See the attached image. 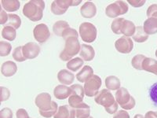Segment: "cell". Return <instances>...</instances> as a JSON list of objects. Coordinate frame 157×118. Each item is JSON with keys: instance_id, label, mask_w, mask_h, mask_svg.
<instances>
[{"instance_id": "6da1fadb", "label": "cell", "mask_w": 157, "mask_h": 118, "mask_svg": "<svg viewBox=\"0 0 157 118\" xmlns=\"http://www.w3.org/2000/svg\"><path fill=\"white\" fill-rule=\"evenodd\" d=\"M35 102L36 106L39 109V114L45 118H50L54 116L58 110L57 104L51 100V96L47 92L38 95Z\"/></svg>"}, {"instance_id": "7a4b0ae2", "label": "cell", "mask_w": 157, "mask_h": 118, "mask_svg": "<svg viewBox=\"0 0 157 118\" xmlns=\"http://www.w3.org/2000/svg\"><path fill=\"white\" fill-rule=\"evenodd\" d=\"M45 2L42 0H32L24 6L23 14L32 22H39L43 18Z\"/></svg>"}, {"instance_id": "3957f363", "label": "cell", "mask_w": 157, "mask_h": 118, "mask_svg": "<svg viewBox=\"0 0 157 118\" xmlns=\"http://www.w3.org/2000/svg\"><path fill=\"white\" fill-rule=\"evenodd\" d=\"M94 101L97 104L103 106L109 114H114L118 110V105L116 98L108 89H102L95 96Z\"/></svg>"}, {"instance_id": "277c9868", "label": "cell", "mask_w": 157, "mask_h": 118, "mask_svg": "<svg viewBox=\"0 0 157 118\" xmlns=\"http://www.w3.org/2000/svg\"><path fill=\"white\" fill-rule=\"evenodd\" d=\"M81 45L78 38L70 37L65 39L64 48L60 54V58L64 61H69L75 55L79 53Z\"/></svg>"}, {"instance_id": "5b68a950", "label": "cell", "mask_w": 157, "mask_h": 118, "mask_svg": "<svg viewBox=\"0 0 157 118\" xmlns=\"http://www.w3.org/2000/svg\"><path fill=\"white\" fill-rule=\"evenodd\" d=\"M148 19L145 20L143 29L147 35H154L157 33V4H152L147 9Z\"/></svg>"}, {"instance_id": "8992f818", "label": "cell", "mask_w": 157, "mask_h": 118, "mask_svg": "<svg viewBox=\"0 0 157 118\" xmlns=\"http://www.w3.org/2000/svg\"><path fill=\"white\" fill-rule=\"evenodd\" d=\"M116 100L118 105H120L123 109L130 110L134 109L136 105L135 99L130 95L128 90L124 88H120L116 93Z\"/></svg>"}, {"instance_id": "52a82bcc", "label": "cell", "mask_w": 157, "mask_h": 118, "mask_svg": "<svg viewBox=\"0 0 157 118\" xmlns=\"http://www.w3.org/2000/svg\"><path fill=\"white\" fill-rule=\"evenodd\" d=\"M79 35L85 43H93L97 39V28L90 22H83L79 25Z\"/></svg>"}, {"instance_id": "ba28073f", "label": "cell", "mask_w": 157, "mask_h": 118, "mask_svg": "<svg viewBox=\"0 0 157 118\" xmlns=\"http://www.w3.org/2000/svg\"><path fill=\"white\" fill-rule=\"evenodd\" d=\"M71 94L68 98V104L71 108L76 109L82 103L85 95L84 88L80 84H73L71 86Z\"/></svg>"}, {"instance_id": "9c48e42d", "label": "cell", "mask_w": 157, "mask_h": 118, "mask_svg": "<svg viewBox=\"0 0 157 118\" xmlns=\"http://www.w3.org/2000/svg\"><path fill=\"white\" fill-rule=\"evenodd\" d=\"M129 10L128 5L123 1H116L108 6L105 9V14L110 18H114L127 14Z\"/></svg>"}, {"instance_id": "30bf717a", "label": "cell", "mask_w": 157, "mask_h": 118, "mask_svg": "<svg viewBox=\"0 0 157 118\" xmlns=\"http://www.w3.org/2000/svg\"><path fill=\"white\" fill-rule=\"evenodd\" d=\"M101 79L97 75H93L84 84V92L87 97L96 96L101 87Z\"/></svg>"}, {"instance_id": "8fae6325", "label": "cell", "mask_w": 157, "mask_h": 118, "mask_svg": "<svg viewBox=\"0 0 157 118\" xmlns=\"http://www.w3.org/2000/svg\"><path fill=\"white\" fill-rule=\"evenodd\" d=\"M80 3L81 1L55 0L51 4V12L55 15H62L66 13L69 6H75Z\"/></svg>"}, {"instance_id": "7c38bea8", "label": "cell", "mask_w": 157, "mask_h": 118, "mask_svg": "<svg viewBox=\"0 0 157 118\" xmlns=\"http://www.w3.org/2000/svg\"><path fill=\"white\" fill-rule=\"evenodd\" d=\"M33 36L38 43H46L50 36L48 26L43 23L37 25L33 30Z\"/></svg>"}, {"instance_id": "4fadbf2b", "label": "cell", "mask_w": 157, "mask_h": 118, "mask_svg": "<svg viewBox=\"0 0 157 118\" xmlns=\"http://www.w3.org/2000/svg\"><path fill=\"white\" fill-rule=\"evenodd\" d=\"M115 47L121 54H129L134 48V43L130 37L122 36L116 41Z\"/></svg>"}, {"instance_id": "5bb4252c", "label": "cell", "mask_w": 157, "mask_h": 118, "mask_svg": "<svg viewBox=\"0 0 157 118\" xmlns=\"http://www.w3.org/2000/svg\"><path fill=\"white\" fill-rule=\"evenodd\" d=\"M22 50L26 59H34L38 57L41 49L37 43L30 42L22 46Z\"/></svg>"}, {"instance_id": "9a60e30c", "label": "cell", "mask_w": 157, "mask_h": 118, "mask_svg": "<svg viewBox=\"0 0 157 118\" xmlns=\"http://www.w3.org/2000/svg\"><path fill=\"white\" fill-rule=\"evenodd\" d=\"M80 14L84 18H92L96 15L97 7L92 2H86L80 8Z\"/></svg>"}, {"instance_id": "2e32d148", "label": "cell", "mask_w": 157, "mask_h": 118, "mask_svg": "<svg viewBox=\"0 0 157 118\" xmlns=\"http://www.w3.org/2000/svg\"><path fill=\"white\" fill-rule=\"evenodd\" d=\"M54 118H75V109L70 106L64 105L58 108Z\"/></svg>"}, {"instance_id": "e0dca14e", "label": "cell", "mask_w": 157, "mask_h": 118, "mask_svg": "<svg viewBox=\"0 0 157 118\" xmlns=\"http://www.w3.org/2000/svg\"><path fill=\"white\" fill-rule=\"evenodd\" d=\"M71 94V89L69 87H66L65 85H57L54 90V95L57 99L64 100L67 98H69Z\"/></svg>"}, {"instance_id": "ac0fdd59", "label": "cell", "mask_w": 157, "mask_h": 118, "mask_svg": "<svg viewBox=\"0 0 157 118\" xmlns=\"http://www.w3.org/2000/svg\"><path fill=\"white\" fill-rule=\"evenodd\" d=\"M79 55L83 61H92L95 56L94 49L93 48V47H91L90 45L82 44L80 51H79Z\"/></svg>"}, {"instance_id": "d6986e66", "label": "cell", "mask_w": 157, "mask_h": 118, "mask_svg": "<svg viewBox=\"0 0 157 118\" xmlns=\"http://www.w3.org/2000/svg\"><path fill=\"white\" fill-rule=\"evenodd\" d=\"M17 71V66L16 63L12 61H7L4 62L1 67V73L6 77H13Z\"/></svg>"}, {"instance_id": "ffe728a7", "label": "cell", "mask_w": 157, "mask_h": 118, "mask_svg": "<svg viewBox=\"0 0 157 118\" xmlns=\"http://www.w3.org/2000/svg\"><path fill=\"white\" fill-rule=\"evenodd\" d=\"M75 76L72 73L67 69H61L57 73V80L61 84L64 85H69L73 83Z\"/></svg>"}, {"instance_id": "44dd1931", "label": "cell", "mask_w": 157, "mask_h": 118, "mask_svg": "<svg viewBox=\"0 0 157 118\" xmlns=\"http://www.w3.org/2000/svg\"><path fill=\"white\" fill-rule=\"evenodd\" d=\"M142 70L157 76V61L152 57H147L142 64Z\"/></svg>"}, {"instance_id": "7402d4cb", "label": "cell", "mask_w": 157, "mask_h": 118, "mask_svg": "<svg viewBox=\"0 0 157 118\" xmlns=\"http://www.w3.org/2000/svg\"><path fill=\"white\" fill-rule=\"evenodd\" d=\"M94 75V70L90 65H85L76 75V79L79 82L85 83Z\"/></svg>"}, {"instance_id": "603a6c76", "label": "cell", "mask_w": 157, "mask_h": 118, "mask_svg": "<svg viewBox=\"0 0 157 118\" xmlns=\"http://www.w3.org/2000/svg\"><path fill=\"white\" fill-rule=\"evenodd\" d=\"M136 26L132 22H130L129 20H125L123 22V25H122L121 33L126 37H130L133 36L135 32Z\"/></svg>"}, {"instance_id": "cb8c5ba5", "label": "cell", "mask_w": 157, "mask_h": 118, "mask_svg": "<svg viewBox=\"0 0 157 118\" xmlns=\"http://www.w3.org/2000/svg\"><path fill=\"white\" fill-rule=\"evenodd\" d=\"M120 79L116 76H109L105 79V86L107 87V89L111 90V91H116L120 88Z\"/></svg>"}, {"instance_id": "d4e9b609", "label": "cell", "mask_w": 157, "mask_h": 118, "mask_svg": "<svg viewBox=\"0 0 157 118\" xmlns=\"http://www.w3.org/2000/svg\"><path fill=\"white\" fill-rule=\"evenodd\" d=\"M70 28L69 25L65 21H58V22H55L53 26V31L55 35L57 36H61L62 37V35L67 29Z\"/></svg>"}, {"instance_id": "484cf974", "label": "cell", "mask_w": 157, "mask_h": 118, "mask_svg": "<svg viewBox=\"0 0 157 118\" xmlns=\"http://www.w3.org/2000/svg\"><path fill=\"white\" fill-rule=\"evenodd\" d=\"M1 3L2 8L9 12H14L18 10L21 6V3L17 0H2Z\"/></svg>"}, {"instance_id": "4316f807", "label": "cell", "mask_w": 157, "mask_h": 118, "mask_svg": "<svg viewBox=\"0 0 157 118\" xmlns=\"http://www.w3.org/2000/svg\"><path fill=\"white\" fill-rule=\"evenodd\" d=\"M90 114V107L86 103L82 102L80 106L75 109V117L88 118Z\"/></svg>"}, {"instance_id": "83f0119b", "label": "cell", "mask_w": 157, "mask_h": 118, "mask_svg": "<svg viewBox=\"0 0 157 118\" xmlns=\"http://www.w3.org/2000/svg\"><path fill=\"white\" fill-rule=\"evenodd\" d=\"M133 39L137 43H144L148 39V35L145 33L142 26H137L136 27L135 32L132 36Z\"/></svg>"}, {"instance_id": "f1b7e54d", "label": "cell", "mask_w": 157, "mask_h": 118, "mask_svg": "<svg viewBox=\"0 0 157 118\" xmlns=\"http://www.w3.org/2000/svg\"><path fill=\"white\" fill-rule=\"evenodd\" d=\"M2 36L6 40L13 41L17 36L16 29L10 26H5L2 30Z\"/></svg>"}, {"instance_id": "f546056e", "label": "cell", "mask_w": 157, "mask_h": 118, "mask_svg": "<svg viewBox=\"0 0 157 118\" xmlns=\"http://www.w3.org/2000/svg\"><path fill=\"white\" fill-rule=\"evenodd\" d=\"M83 60L81 57H75V58L71 59L69 61H68L66 66L71 71L76 72L83 65Z\"/></svg>"}, {"instance_id": "4dcf8cb0", "label": "cell", "mask_w": 157, "mask_h": 118, "mask_svg": "<svg viewBox=\"0 0 157 118\" xmlns=\"http://www.w3.org/2000/svg\"><path fill=\"white\" fill-rule=\"evenodd\" d=\"M6 26H10L15 29H18L21 25V19L18 15L14 14H10L9 20L7 23L6 24Z\"/></svg>"}, {"instance_id": "1f68e13d", "label": "cell", "mask_w": 157, "mask_h": 118, "mask_svg": "<svg viewBox=\"0 0 157 118\" xmlns=\"http://www.w3.org/2000/svg\"><path fill=\"white\" fill-rule=\"evenodd\" d=\"M125 21V19L123 18H117L112 22L111 25V29L112 31L114 32L116 35H121V29L122 25H123V22Z\"/></svg>"}, {"instance_id": "d6a6232c", "label": "cell", "mask_w": 157, "mask_h": 118, "mask_svg": "<svg viewBox=\"0 0 157 118\" xmlns=\"http://www.w3.org/2000/svg\"><path fill=\"white\" fill-rule=\"evenodd\" d=\"M146 58L145 55L143 54H137L134 56L131 60V65L135 69L142 70V64L144 60Z\"/></svg>"}, {"instance_id": "836d02e7", "label": "cell", "mask_w": 157, "mask_h": 118, "mask_svg": "<svg viewBox=\"0 0 157 118\" xmlns=\"http://www.w3.org/2000/svg\"><path fill=\"white\" fill-rule=\"evenodd\" d=\"M13 57L15 61H18V62H22V61H25V60H27L23 54L22 46H19V47H16L14 49V50L13 52Z\"/></svg>"}, {"instance_id": "e575fe53", "label": "cell", "mask_w": 157, "mask_h": 118, "mask_svg": "<svg viewBox=\"0 0 157 118\" xmlns=\"http://www.w3.org/2000/svg\"><path fill=\"white\" fill-rule=\"evenodd\" d=\"M12 50V46L10 43H6L5 41L0 42V56L5 57L10 54Z\"/></svg>"}, {"instance_id": "d590c367", "label": "cell", "mask_w": 157, "mask_h": 118, "mask_svg": "<svg viewBox=\"0 0 157 118\" xmlns=\"http://www.w3.org/2000/svg\"><path fill=\"white\" fill-rule=\"evenodd\" d=\"M149 97L151 100L157 105V83L152 84L149 89Z\"/></svg>"}, {"instance_id": "8d00e7d4", "label": "cell", "mask_w": 157, "mask_h": 118, "mask_svg": "<svg viewBox=\"0 0 157 118\" xmlns=\"http://www.w3.org/2000/svg\"><path fill=\"white\" fill-rule=\"evenodd\" d=\"M78 32H77V31L74 29H71V28H68V29H67V30L65 31L62 35V37L64 40L70 37L78 38Z\"/></svg>"}, {"instance_id": "74e56055", "label": "cell", "mask_w": 157, "mask_h": 118, "mask_svg": "<svg viewBox=\"0 0 157 118\" xmlns=\"http://www.w3.org/2000/svg\"><path fill=\"white\" fill-rule=\"evenodd\" d=\"M13 112L10 108H3L0 111V118H13Z\"/></svg>"}, {"instance_id": "f35d334b", "label": "cell", "mask_w": 157, "mask_h": 118, "mask_svg": "<svg viewBox=\"0 0 157 118\" xmlns=\"http://www.w3.org/2000/svg\"><path fill=\"white\" fill-rule=\"evenodd\" d=\"M10 96V91L8 88L1 87V102H4L9 99Z\"/></svg>"}, {"instance_id": "ab89813d", "label": "cell", "mask_w": 157, "mask_h": 118, "mask_svg": "<svg viewBox=\"0 0 157 118\" xmlns=\"http://www.w3.org/2000/svg\"><path fill=\"white\" fill-rule=\"evenodd\" d=\"M128 3L134 6V7H141L143 5H145V1L144 0H128L127 1Z\"/></svg>"}, {"instance_id": "60d3db41", "label": "cell", "mask_w": 157, "mask_h": 118, "mask_svg": "<svg viewBox=\"0 0 157 118\" xmlns=\"http://www.w3.org/2000/svg\"><path fill=\"white\" fill-rule=\"evenodd\" d=\"M9 20V14H7L4 10H1L0 12V24L1 25H6Z\"/></svg>"}, {"instance_id": "b9f144b4", "label": "cell", "mask_w": 157, "mask_h": 118, "mask_svg": "<svg viewBox=\"0 0 157 118\" xmlns=\"http://www.w3.org/2000/svg\"><path fill=\"white\" fill-rule=\"evenodd\" d=\"M17 118H30L28 112L25 109H19L17 110Z\"/></svg>"}, {"instance_id": "7bdbcfd3", "label": "cell", "mask_w": 157, "mask_h": 118, "mask_svg": "<svg viewBox=\"0 0 157 118\" xmlns=\"http://www.w3.org/2000/svg\"><path fill=\"white\" fill-rule=\"evenodd\" d=\"M113 118H130V115L126 110L117 111Z\"/></svg>"}, {"instance_id": "ee69618b", "label": "cell", "mask_w": 157, "mask_h": 118, "mask_svg": "<svg viewBox=\"0 0 157 118\" xmlns=\"http://www.w3.org/2000/svg\"><path fill=\"white\" fill-rule=\"evenodd\" d=\"M145 118H157V112L155 111H148L145 113Z\"/></svg>"}, {"instance_id": "f6af8a7d", "label": "cell", "mask_w": 157, "mask_h": 118, "mask_svg": "<svg viewBox=\"0 0 157 118\" xmlns=\"http://www.w3.org/2000/svg\"><path fill=\"white\" fill-rule=\"evenodd\" d=\"M134 118H145V117L141 114H136L135 116H134Z\"/></svg>"}, {"instance_id": "bcb514c9", "label": "cell", "mask_w": 157, "mask_h": 118, "mask_svg": "<svg viewBox=\"0 0 157 118\" xmlns=\"http://www.w3.org/2000/svg\"><path fill=\"white\" fill-rule=\"evenodd\" d=\"M155 56H156V57H157V50H155Z\"/></svg>"}, {"instance_id": "7dc6e473", "label": "cell", "mask_w": 157, "mask_h": 118, "mask_svg": "<svg viewBox=\"0 0 157 118\" xmlns=\"http://www.w3.org/2000/svg\"><path fill=\"white\" fill-rule=\"evenodd\" d=\"M88 118H94V117H92V116H89V117Z\"/></svg>"}]
</instances>
